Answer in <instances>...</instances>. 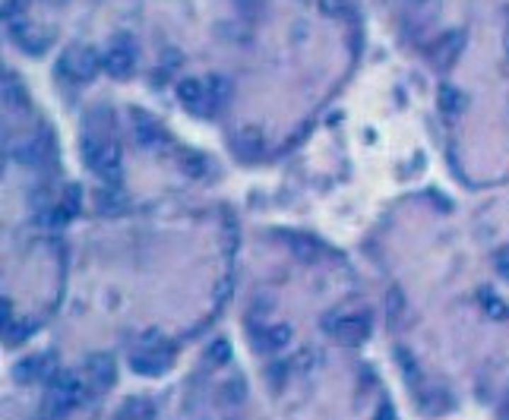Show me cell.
I'll list each match as a JSON object with an SVG mask.
<instances>
[{
  "mask_svg": "<svg viewBox=\"0 0 509 420\" xmlns=\"http://www.w3.org/2000/svg\"><path fill=\"white\" fill-rule=\"evenodd\" d=\"M83 158L101 180H108V184H118L120 180V148L114 142H98L95 136H86Z\"/></svg>",
  "mask_w": 509,
  "mask_h": 420,
  "instance_id": "6da1fadb",
  "label": "cell"
},
{
  "mask_svg": "<svg viewBox=\"0 0 509 420\" xmlns=\"http://www.w3.org/2000/svg\"><path fill=\"white\" fill-rule=\"evenodd\" d=\"M323 329L338 344H361L370 332V320L367 316H351V313H329L323 320Z\"/></svg>",
  "mask_w": 509,
  "mask_h": 420,
  "instance_id": "7a4b0ae2",
  "label": "cell"
},
{
  "mask_svg": "<svg viewBox=\"0 0 509 420\" xmlns=\"http://www.w3.org/2000/svg\"><path fill=\"white\" fill-rule=\"evenodd\" d=\"M98 70V57H95L92 47H76V51H67L57 60V73L67 83H89Z\"/></svg>",
  "mask_w": 509,
  "mask_h": 420,
  "instance_id": "3957f363",
  "label": "cell"
},
{
  "mask_svg": "<svg viewBox=\"0 0 509 420\" xmlns=\"http://www.w3.org/2000/svg\"><path fill=\"white\" fill-rule=\"evenodd\" d=\"M133 66H137V45L127 35H118L105 51V70L114 79H127L133 73Z\"/></svg>",
  "mask_w": 509,
  "mask_h": 420,
  "instance_id": "277c9868",
  "label": "cell"
},
{
  "mask_svg": "<svg viewBox=\"0 0 509 420\" xmlns=\"http://www.w3.org/2000/svg\"><path fill=\"white\" fill-rule=\"evenodd\" d=\"M178 98H181V105H184L190 114H209V111H212L209 89L200 83V79H193V76H187V79H181V83H178Z\"/></svg>",
  "mask_w": 509,
  "mask_h": 420,
  "instance_id": "5b68a950",
  "label": "cell"
},
{
  "mask_svg": "<svg viewBox=\"0 0 509 420\" xmlns=\"http://www.w3.org/2000/svg\"><path fill=\"white\" fill-rule=\"evenodd\" d=\"M291 326L288 322H278V326H260V335L253 332V348H260L263 354H273V351H282L291 344Z\"/></svg>",
  "mask_w": 509,
  "mask_h": 420,
  "instance_id": "8992f818",
  "label": "cell"
},
{
  "mask_svg": "<svg viewBox=\"0 0 509 420\" xmlns=\"http://www.w3.org/2000/svg\"><path fill=\"white\" fill-rule=\"evenodd\" d=\"M54 370V357L51 354H32V357H23V361L13 367V376L19 383H35V379H47V373Z\"/></svg>",
  "mask_w": 509,
  "mask_h": 420,
  "instance_id": "52a82bcc",
  "label": "cell"
},
{
  "mask_svg": "<svg viewBox=\"0 0 509 420\" xmlns=\"http://www.w3.org/2000/svg\"><path fill=\"white\" fill-rule=\"evenodd\" d=\"M86 376L95 383V389H108L118 379V370H114V361L108 354H92L86 361Z\"/></svg>",
  "mask_w": 509,
  "mask_h": 420,
  "instance_id": "ba28073f",
  "label": "cell"
},
{
  "mask_svg": "<svg viewBox=\"0 0 509 420\" xmlns=\"http://www.w3.org/2000/svg\"><path fill=\"white\" fill-rule=\"evenodd\" d=\"M415 395H418L421 411H424L427 417H440V414H446V411H452V398L446 395L443 389H427V385H421V389H415Z\"/></svg>",
  "mask_w": 509,
  "mask_h": 420,
  "instance_id": "9c48e42d",
  "label": "cell"
},
{
  "mask_svg": "<svg viewBox=\"0 0 509 420\" xmlns=\"http://www.w3.org/2000/svg\"><path fill=\"white\" fill-rule=\"evenodd\" d=\"M168 363H171V357L159 361V348H155V351H133V354H130V370H133V373H139V376L165 373Z\"/></svg>",
  "mask_w": 509,
  "mask_h": 420,
  "instance_id": "30bf717a",
  "label": "cell"
},
{
  "mask_svg": "<svg viewBox=\"0 0 509 420\" xmlns=\"http://www.w3.org/2000/svg\"><path fill=\"white\" fill-rule=\"evenodd\" d=\"M462 45H465V35H462V32H446V35L440 38V45H437V54H433L437 66L450 70V66L459 60V54H462Z\"/></svg>",
  "mask_w": 509,
  "mask_h": 420,
  "instance_id": "8fae6325",
  "label": "cell"
},
{
  "mask_svg": "<svg viewBox=\"0 0 509 420\" xmlns=\"http://www.w3.org/2000/svg\"><path fill=\"white\" fill-rule=\"evenodd\" d=\"M133 136H137L139 146H155V142L161 139V130H159V124H155L149 114L137 111V114H133Z\"/></svg>",
  "mask_w": 509,
  "mask_h": 420,
  "instance_id": "7c38bea8",
  "label": "cell"
},
{
  "mask_svg": "<svg viewBox=\"0 0 509 420\" xmlns=\"http://www.w3.org/2000/svg\"><path fill=\"white\" fill-rule=\"evenodd\" d=\"M481 310L487 313V320H493V322H506L509 320V303L506 301H500L497 294H491V291H481Z\"/></svg>",
  "mask_w": 509,
  "mask_h": 420,
  "instance_id": "4fadbf2b",
  "label": "cell"
},
{
  "mask_svg": "<svg viewBox=\"0 0 509 420\" xmlns=\"http://www.w3.org/2000/svg\"><path fill=\"white\" fill-rule=\"evenodd\" d=\"M285 243L291 247V253H294L297 259H304V262H314V259H316V243L310 240V237H304V234H285Z\"/></svg>",
  "mask_w": 509,
  "mask_h": 420,
  "instance_id": "5bb4252c",
  "label": "cell"
},
{
  "mask_svg": "<svg viewBox=\"0 0 509 420\" xmlns=\"http://www.w3.org/2000/svg\"><path fill=\"white\" fill-rule=\"evenodd\" d=\"M155 417V408L149 402H142V398H130V402H124V408H120L118 420H152Z\"/></svg>",
  "mask_w": 509,
  "mask_h": 420,
  "instance_id": "9a60e30c",
  "label": "cell"
},
{
  "mask_svg": "<svg viewBox=\"0 0 509 420\" xmlns=\"http://www.w3.org/2000/svg\"><path fill=\"white\" fill-rule=\"evenodd\" d=\"M396 361H399V367H402L405 379H408V385H415V389H421V385H424V379H421V367H418V361H415V357H411L405 348H396Z\"/></svg>",
  "mask_w": 509,
  "mask_h": 420,
  "instance_id": "2e32d148",
  "label": "cell"
},
{
  "mask_svg": "<svg viewBox=\"0 0 509 420\" xmlns=\"http://www.w3.org/2000/svg\"><path fill=\"white\" fill-rule=\"evenodd\" d=\"M465 107V95L459 92V89H452V86H443V89H440V111L443 114H459Z\"/></svg>",
  "mask_w": 509,
  "mask_h": 420,
  "instance_id": "e0dca14e",
  "label": "cell"
},
{
  "mask_svg": "<svg viewBox=\"0 0 509 420\" xmlns=\"http://www.w3.org/2000/svg\"><path fill=\"white\" fill-rule=\"evenodd\" d=\"M237 148H241L244 155H256L263 148V133L256 130V127H244V130L237 133Z\"/></svg>",
  "mask_w": 509,
  "mask_h": 420,
  "instance_id": "ac0fdd59",
  "label": "cell"
},
{
  "mask_svg": "<svg viewBox=\"0 0 509 420\" xmlns=\"http://www.w3.org/2000/svg\"><path fill=\"white\" fill-rule=\"evenodd\" d=\"M120 209H124V196L114 193V189H101L98 193V212L114 215V212H120Z\"/></svg>",
  "mask_w": 509,
  "mask_h": 420,
  "instance_id": "d6986e66",
  "label": "cell"
},
{
  "mask_svg": "<svg viewBox=\"0 0 509 420\" xmlns=\"http://www.w3.org/2000/svg\"><path fill=\"white\" fill-rule=\"evenodd\" d=\"M206 357H209V363L222 367V363H228V357H231V344H228L225 338H219V342H212V344H209Z\"/></svg>",
  "mask_w": 509,
  "mask_h": 420,
  "instance_id": "ffe728a7",
  "label": "cell"
},
{
  "mask_svg": "<svg viewBox=\"0 0 509 420\" xmlns=\"http://www.w3.org/2000/svg\"><path fill=\"white\" fill-rule=\"evenodd\" d=\"M45 139H35V142H25L23 146V155H19V158L23 161H42L45 158Z\"/></svg>",
  "mask_w": 509,
  "mask_h": 420,
  "instance_id": "44dd1931",
  "label": "cell"
},
{
  "mask_svg": "<svg viewBox=\"0 0 509 420\" xmlns=\"http://www.w3.org/2000/svg\"><path fill=\"white\" fill-rule=\"evenodd\" d=\"M206 158H200V155H187L184 158V171L190 174V177H202L206 174Z\"/></svg>",
  "mask_w": 509,
  "mask_h": 420,
  "instance_id": "7402d4cb",
  "label": "cell"
},
{
  "mask_svg": "<svg viewBox=\"0 0 509 420\" xmlns=\"http://www.w3.org/2000/svg\"><path fill=\"white\" fill-rule=\"evenodd\" d=\"M493 266H497V272L509 279V247H500L497 253H493Z\"/></svg>",
  "mask_w": 509,
  "mask_h": 420,
  "instance_id": "603a6c76",
  "label": "cell"
},
{
  "mask_svg": "<svg viewBox=\"0 0 509 420\" xmlns=\"http://www.w3.org/2000/svg\"><path fill=\"white\" fill-rule=\"evenodd\" d=\"M402 307H405V303H402V294H399V291H389V313L399 316V313H402Z\"/></svg>",
  "mask_w": 509,
  "mask_h": 420,
  "instance_id": "cb8c5ba5",
  "label": "cell"
},
{
  "mask_svg": "<svg viewBox=\"0 0 509 420\" xmlns=\"http://www.w3.org/2000/svg\"><path fill=\"white\" fill-rule=\"evenodd\" d=\"M373 420H396V411H392V404H389V402L379 404V411H377V417H373Z\"/></svg>",
  "mask_w": 509,
  "mask_h": 420,
  "instance_id": "d4e9b609",
  "label": "cell"
},
{
  "mask_svg": "<svg viewBox=\"0 0 509 420\" xmlns=\"http://www.w3.org/2000/svg\"><path fill=\"white\" fill-rule=\"evenodd\" d=\"M23 6H25V0H10V4L4 6V16H6V19H13L19 10H23Z\"/></svg>",
  "mask_w": 509,
  "mask_h": 420,
  "instance_id": "484cf974",
  "label": "cell"
},
{
  "mask_svg": "<svg viewBox=\"0 0 509 420\" xmlns=\"http://www.w3.org/2000/svg\"><path fill=\"white\" fill-rule=\"evenodd\" d=\"M500 420H509V395L503 398V408H500Z\"/></svg>",
  "mask_w": 509,
  "mask_h": 420,
  "instance_id": "4316f807",
  "label": "cell"
},
{
  "mask_svg": "<svg viewBox=\"0 0 509 420\" xmlns=\"http://www.w3.org/2000/svg\"><path fill=\"white\" fill-rule=\"evenodd\" d=\"M506 47H509V35H506Z\"/></svg>",
  "mask_w": 509,
  "mask_h": 420,
  "instance_id": "83f0119b",
  "label": "cell"
}]
</instances>
